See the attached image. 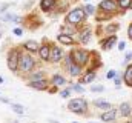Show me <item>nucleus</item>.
Listing matches in <instances>:
<instances>
[{
    "label": "nucleus",
    "instance_id": "32",
    "mask_svg": "<svg viewBox=\"0 0 132 123\" xmlns=\"http://www.w3.org/2000/svg\"><path fill=\"white\" fill-rule=\"evenodd\" d=\"M128 35H129V39L132 40V23L129 25V28H128Z\"/></svg>",
    "mask_w": 132,
    "mask_h": 123
},
{
    "label": "nucleus",
    "instance_id": "31",
    "mask_svg": "<svg viewBox=\"0 0 132 123\" xmlns=\"http://www.w3.org/2000/svg\"><path fill=\"white\" fill-rule=\"evenodd\" d=\"M114 75H117V72H115V71H109V72H108V79H112Z\"/></svg>",
    "mask_w": 132,
    "mask_h": 123
},
{
    "label": "nucleus",
    "instance_id": "1",
    "mask_svg": "<svg viewBox=\"0 0 132 123\" xmlns=\"http://www.w3.org/2000/svg\"><path fill=\"white\" fill-rule=\"evenodd\" d=\"M22 72H32L35 68V60L31 54H20L19 57V66H17Z\"/></svg>",
    "mask_w": 132,
    "mask_h": 123
},
{
    "label": "nucleus",
    "instance_id": "23",
    "mask_svg": "<svg viewBox=\"0 0 132 123\" xmlns=\"http://www.w3.org/2000/svg\"><path fill=\"white\" fill-rule=\"evenodd\" d=\"M81 9L85 11V14H86V16H92V14L95 12V6H92V5H89V3H88L85 8H81Z\"/></svg>",
    "mask_w": 132,
    "mask_h": 123
},
{
    "label": "nucleus",
    "instance_id": "26",
    "mask_svg": "<svg viewBox=\"0 0 132 123\" xmlns=\"http://www.w3.org/2000/svg\"><path fill=\"white\" fill-rule=\"evenodd\" d=\"M60 95H62L63 98L69 97V95H71V89H65V91H62V92H60Z\"/></svg>",
    "mask_w": 132,
    "mask_h": 123
},
{
    "label": "nucleus",
    "instance_id": "20",
    "mask_svg": "<svg viewBox=\"0 0 132 123\" xmlns=\"http://www.w3.org/2000/svg\"><path fill=\"white\" fill-rule=\"evenodd\" d=\"M125 82H126V85L132 86V65H129L125 71Z\"/></svg>",
    "mask_w": 132,
    "mask_h": 123
},
{
    "label": "nucleus",
    "instance_id": "4",
    "mask_svg": "<svg viewBox=\"0 0 132 123\" xmlns=\"http://www.w3.org/2000/svg\"><path fill=\"white\" fill-rule=\"evenodd\" d=\"M71 59H72V62L75 65L81 66V65H86L88 63V60H89V52L86 49H75V51H72Z\"/></svg>",
    "mask_w": 132,
    "mask_h": 123
},
{
    "label": "nucleus",
    "instance_id": "37",
    "mask_svg": "<svg viewBox=\"0 0 132 123\" xmlns=\"http://www.w3.org/2000/svg\"><path fill=\"white\" fill-rule=\"evenodd\" d=\"M129 123H132V122H129Z\"/></svg>",
    "mask_w": 132,
    "mask_h": 123
},
{
    "label": "nucleus",
    "instance_id": "22",
    "mask_svg": "<svg viewBox=\"0 0 132 123\" xmlns=\"http://www.w3.org/2000/svg\"><path fill=\"white\" fill-rule=\"evenodd\" d=\"M94 79H95V72H94V71H88V74H86V77L81 80V83H91Z\"/></svg>",
    "mask_w": 132,
    "mask_h": 123
},
{
    "label": "nucleus",
    "instance_id": "36",
    "mask_svg": "<svg viewBox=\"0 0 132 123\" xmlns=\"http://www.w3.org/2000/svg\"><path fill=\"white\" fill-rule=\"evenodd\" d=\"M74 123H77V122H74Z\"/></svg>",
    "mask_w": 132,
    "mask_h": 123
},
{
    "label": "nucleus",
    "instance_id": "15",
    "mask_svg": "<svg viewBox=\"0 0 132 123\" xmlns=\"http://www.w3.org/2000/svg\"><path fill=\"white\" fill-rule=\"evenodd\" d=\"M94 105H95L98 109H104V111H108V109H111V108H112V105H111L109 102H106V100H95V102H94Z\"/></svg>",
    "mask_w": 132,
    "mask_h": 123
},
{
    "label": "nucleus",
    "instance_id": "35",
    "mask_svg": "<svg viewBox=\"0 0 132 123\" xmlns=\"http://www.w3.org/2000/svg\"><path fill=\"white\" fill-rule=\"evenodd\" d=\"M89 123H94V122H89Z\"/></svg>",
    "mask_w": 132,
    "mask_h": 123
},
{
    "label": "nucleus",
    "instance_id": "8",
    "mask_svg": "<svg viewBox=\"0 0 132 123\" xmlns=\"http://www.w3.org/2000/svg\"><path fill=\"white\" fill-rule=\"evenodd\" d=\"M62 59H63V51H62V48L52 46L51 51H49V60L54 62V63H57V62H60Z\"/></svg>",
    "mask_w": 132,
    "mask_h": 123
},
{
    "label": "nucleus",
    "instance_id": "21",
    "mask_svg": "<svg viewBox=\"0 0 132 123\" xmlns=\"http://www.w3.org/2000/svg\"><path fill=\"white\" fill-rule=\"evenodd\" d=\"M115 3L121 9H129V8H132V0H117Z\"/></svg>",
    "mask_w": 132,
    "mask_h": 123
},
{
    "label": "nucleus",
    "instance_id": "7",
    "mask_svg": "<svg viewBox=\"0 0 132 123\" xmlns=\"http://www.w3.org/2000/svg\"><path fill=\"white\" fill-rule=\"evenodd\" d=\"M98 8L101 11H106V12H114L118 6L115 3V0H101L98 5Z\"/></svg>",
    "mask_w": 132,
    "mask_h": 123
},
{
    "label": "nucleus",
    "instance_id": "30",
    "mask_svg": "<svg viewBox=\"0 0 132 123\" xmlns=\"http://www.w3.org/2000/svg\"><path fill=\"white\" fill-rule=\"evenodd\" d=\"M125 46H126V43H125V42H120V43H118V49H120V51H123V49H125Z\"/></svg>",
    "mask_w": 132,
    "mask_h": 123
},
{
    "label": "nucleus",
    "instance_id": "28",
    "mask_svg": "<svg viewBox=\"0 0 132 123\" xmlns=\"http://www.w3.org/2000/svg\"><path fill=\"white\" fill-rule=\"evenodd\" d=\"M72 89H75V91H78V92H83V86L81 85H74Z\"/></svg>",
    "mask_w": 132,
    "mask_h": 123
},
{
    "label": "nucleus",
    "instance_id": "17",
    "mask_svg": "<svg viewBox=\"0 0 132 123\" xmlns=\"http://www.w3.org/2000/svg\"><path fill=\"white\" fill-rule=\"evenodd\" d=\"M23 46H25V49H28L29 52H35V51H38V48H40V46H38V43H37V42H34V40L26 42Z\"/></svg>",
    "mask_w": 132,
    "mask_h": 123
},
{
    "label": "nucleus",
    "instance_id": "18",
    "mask_svg": "<svg viewBox=\"0 0 132 123\" xmlns=\"http://www.w3.org/2000/svg\"><path fill=\"white\" fill-rule=\"evenodd\" d=\"M120 112H121V116H123V117L131 116V112H132L131 105H129V103H121V105H120Z\"/></svg>",
    "mask_w": 132,
    "mask_h": 123
},
{
    "label": "nucleus",
    "instance_id": "6",
    "mask_svg": "<svg viewBox=\"0 0 132 123\" xmlns=\"http://www.w3.org/2000/svg\"><path fill=\"white\" fill-rule=\"evenodd\" d=\"M66 68H68V71H69V74L72 75V77H77V75H80V72H81V66H78V65H75L72 59H71V56H68L66 57Z\"/></svg>",
    "mask_w": 132,
    "mask_h": 123
},
{
    "label": "nucleus",
    "instance_id": "14",
    "mask_svg": "<svg viewBox=\"0 0 132 123\" xmlns=\"http://www.w3.org/2000/svg\"><path fill=\"white\" fill-rule=\"evenodd\" d=\"M57 40H59L62 45H74V39H72L71 35H68V34H59Z\"/></svg>",
    "mask_w": 132,
    "mask_h": 123
},
{
    "label": "nucleus",
    "instance_id": "3",
    "mask_svg": "<svg viewBox=\"0 0 132 123\" xmlns=\"http://www.w3.org/2000/svg\"><path fill=\"white\" fill-rule=\"evenodd\" d=\"M85 19H86V14H85V11H83L81 8H75V9H72V11L66 16V22L71 23V25H78V23H81Z\"/></svg>",
    "mask_w": 132,
    "mask_h": 123
},
{
    "label": "nucleus",
    "instance_id": "5",
    "mask_svg": "<svg viewBox=\"0 0 132 123\" xmlns=\"http://www.w3.org/2000/svg\"><path fill=\"white\" fill-rule=\"evenodd\" d=\"M19 57H20V54H19L17 49H11V51L8 52V68H9L11 71H17Z\"/></svg>",
    "mask_w": 132,
    "mask_h": 123
},
{
    "label": "nucleus",
    "instance_id": "19",
    "mask_svg": "<svg viewBox=\"0 0 132 123\" xmlns=\"http://www.w3.org/2000/svg\"><path fill=\"white\" fill-rule=\"evenodd\" d=\"M52 83H54V86H62V85L66 83V80L60 75V74H54V75H52Z\"/></svg>",
    "mask_w": 132,
    "mask_h": 123
},
{
    "label": "nucleus",
    "instance_id": "10",
    "mask_svg": "<svg viewBox=\"0 0 132 123\" xmlns=\"http://www.w3.org/2000/svg\"><path fill=\"white\" fill-rule=\"evenodd\" d=\"M91 28H85L83 31H80L78 32V42L80 43H83V45H86L89 40H91Z\"/></svg>",
    "mask_w": 132,
    "mask_h": 123
},
{
    "label": "nucleus",
    "instance_id": "24",
    "mask_svg": "<svg viewBox=\"0 0 132 123\" xmlns=\"http://www.w3.org/2000/svg\"><path fill=\"white\" fill-rule=\"evenodd\" d=\"M12 111L17 112V114H23L25 112V108L22 105H12Z\"/></svg>",
    "mask_w": 132,
    "mask_h": 123
},
{
    "label": "nucleus",
    "instance_id": "29",
    "mask_svg": "<svg viewBox=\"0 0 132 123\" xmlns=\"http://www.w3.org/2000/svg\"><path fill=\"white\" fill-rule=\"evenodd\" d=\"M12 32H14L15 35H22V34H23V31L20 29V28H14V31H12Z\"/></svg>",
    "mask_w": 132,
    "mask_h": 123
},
{
    "label": "nucleus",
    "instance_id": "2",
    "mask_svg": "<svg viewBox=\"0 0 132 123\" xmlns=\"http://www.w3.org/2000/svg\"><path fill=\"white\" fill-rule=\"evenodd\" d=\"M68 109L75 114H85L88 111V103L85 98H72L68 103Z\"/></svg>",
    "mask_w": 132,
    "mask_h": 123
},
{
    "label": "nucleus",
    "instance_id": "27",
    "mask_svg": "<svg viewBox=\"0 0 132 123\" xmlns=\"http://www.w3.org/2000/svg\"><path fill=\"white\" fill-rule=\"evenodd\" d=\"M104 89L103 86H91V91H94V92H101Z\"/></svg>",
    "mask_w": 132,
    "mask_h": 123
},
{
    "label": "nucleus",
    "instance_id": "13",
    "mask_svg": "<svg viewBox=\"0 0 132 123\" xmlns=\"http://www.w3.org/2000/svg\"><path fill=\"white\" fill-rule=\"evenodd\" d=\"M115 42H117V35H111L109 39L101 40V46H103V49H111L115 45Z\"/></svg>",
    "mask_w": 132,
    "mask_h": 123
},
{
    "label": "nucleus",
    "instance_id": "11",
    "mask_svg": "<svg viewBox=\"0 0 132 123\" xmlns=\"http://www.w3.org/2000/svg\"><path fill=\"white\" fill-rule=\"evenodd\" d=\"M115 117H117V111L111 108V109H108L106 112H103L100 119H101L103 122H114V119H115Z\"/></svg>",
    "mask_w": 132,
    "mask_h": 123
},
{
    "label": "nucleus",
    "instance_id": "12",
    "mask_svg": "<svg viewBox=\"0 0 132 123\" xmlns=\"http://www.w3.org/2000/svg\"><path fill=\"white\" fill-rule=\"evenodd\" d=\"M49 51H51V46L49 45H42L38 48V56L42 60H49Z\"/></svg>",
    "mask_w": 132,
    "mask_h": 123
},
{
    "label": "nucleus",
    "instance_id": "33",
    "mask_svg": "<svg viewBox=\"0 0 132 123\" xmlns=\"http://www.w3.org/2000/svg\"><path fill=\"white\" fill-rule=\"evenodd\" d=\"M132 59V52H129V54H126V62L128 60H131Z\"/></svg>",
    "mask_w": 132,
    "mask_h": 123
},
{
    "label": "nucleus",
    "instance_id": "34",
    "mask_svg": "<svg viewBox=\"0 0 132 123\" xmlns=\"http://www.w3.org/2000/svg\"><path fill=\"white\" fill-rule=\"evenodd\" d=\"M2 83H3V79H2V77H0V85H2Z\"/></svg>",
    "mask_w": 132,
    "mask_h": 123
},
{
    "label": "nucleus",
    "instance_id": "9",
    "mask_svg": "<svg viewBox=\"0 0 132 123\" xmlns=\"http://www.w3.org/2000/svg\"><path fill=\"white\" fill-rule=\"evenodd\" d=\"M28 85H29L31 88H34V89L42 91V89H46V88H48V80H46V79H32Z\"/></svg>",
    "mask_w": 132,
    "mask_h": 123
},
{
    "label": "nucleus",
    "instance_id": "25",
    "mask_svg": "<svg viewBox=\"0 0 132 123\" xmlns=\"http://www.w3.org/2000/svg\"><path fill=\"white\" fill-rule=\"evenodd\" d=\"M117 25H109L108 28H106V32H114V31H117Z\"/></svg>",
    "mask_w": 132,
    "mask_h": 123
},
{
    "label": "nucleus",
    "instance_id": "16",
    "mask_svg": "<svg viewBox=\"0 0 132 123\" xmlns=\"http://www.w3.org/2000/svg\"><path fill=\"white\" fill-rule=\"evenodd\" d=\"M55 0H40V8L43 11H49L51 8H54Z\"/></svg>",
    "mask_w": 132,
    "mask_h": 123
}]
</instances>
